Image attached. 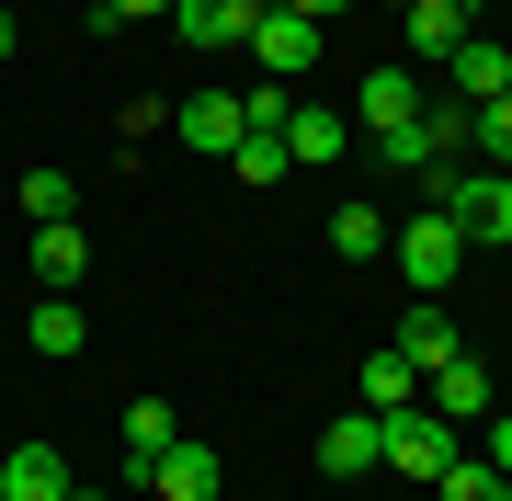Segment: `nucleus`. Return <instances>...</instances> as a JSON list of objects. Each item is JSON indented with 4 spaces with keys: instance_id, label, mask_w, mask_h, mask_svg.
Returning a JSON list of instances; mask_svg holds the SVG:
<instances>
[{
    "instance_id": "f257e3e1",
    "label": "nucleus",
    "mask_w": 512,
    "mask_h": 501,
    "mask_svg": "<svg viewBox=\"0 0 512 501\" xmlns=\"http://www.w3.org/2000/svg\"><path fill=\"white\" fill-rule=\"evenodd\" d=\"M433 183V217H456V240L467 251H490V240H512V171H421Z\"/></svg>"
},
{
    "instance_id": "f03ea898",
    "label": "nucleus",
    "mask_w": 512,
    "mask_h": 501,
    "mask_svg": "<svg viewBox=\"0 0 512 501\" xmlns=\"http://www.w3.org/2000/svg\"><path fill=\"white\" fill-rule=\"evenodd\" d=\"M387 251H399L410 297H444V285H456V262H467V240H456V217H433V205H421L410 228H387Z\"/></svg>"
},
{
    "instance_id": "7ed1b4c3",
    "label": "nucleus",
    "mask_w": 512,
    "mask_h": 501,
    "mask_svg": "<svg viewBox=\"0 0 512 501\" xmlns=\"http://www.w3.org/2000/svg\"><path fill=\"white\" fill-rule=\"evenodd\" d=\"M387 422V467H410V479H444V456H456V422H444V410H376Z\"/></svg>"
},
{
    "instance_id": "20e7f679",
    "label": "nucleus",
    "mask_w": 512,
    "mask_h": 501,
    "mask_svg": "<svg viewBox=\"0 0 512 501\" xmlns=\"http://www.w3.org/2000/svg\"><path fill=\"white\" fill-rule=\"evenodd\" d=\"M319 46H330V23H308V12H285V0H274V12L251 23V57H262V69H274V80H296V69H319Z\"/></svg>"
},
{
    "instance_id": "39448f33",
    "label": "nucleus",
    "mask_w": 512,
    "mask_h": 501,
    "mask_svg": "<svg viewBox=\"0 0 512 501\" xmlns=\"http://www.w3.org/2000/svg\"><path fill=\"white\" fill-rule=\"evenodd\" d=\"M421 410H444L456 433H478V422H490V376H478L467 353H444V365L421 376Z\"/></svg>"
},
{
    "instance_id": "423d86ee",
    "label": "nucleus",
    "mask_w": 512,
    "mask_h": 501,
    "mask_svg": "<svg viewBox=\"0 0 512 501\" xmlns=\"http://www.w3.org/2000/svg\"><path fill=\"white\" fill-rule=\"evenodd\" d=\"M365 467H387V422L376 410H342V422L319 433V479H365Z\"/></svg>"
},
{
    "instance_id": "0eeeda50",
    "label": "nucleus",
    "mask_w": 512,
    "mask_h": 501,
    "mask_svg": "<svg viewBox=\"0 0 512 501\" xmlns=\"http://www.w3.org/2000/svg\"><path fill=\"white\" fill-rule=\"evenodd\" d=\"M148 490H160V501H217L228 467H217V445H194V433H183L171 456H148Z\"/></svg>"
},
{
    "instance_id": "6e6552de",
    "label": "nucleus",
    "mask_w": 512,
    "mask_h": 501,
    "mask_svg": "<svg viewBox=\"0 0 512 501\" xmlns=\"http://www.w3.org/2000/svg\"><path fill=\"white\" fill-rule=\"evenodd\" d=\"M171 23H183V46H194V57H217V46H251L262 0H183Z\"/></svg>"
},
{
    "instance_id": "1a4fd4ad",
    "label": "nucleus",
    "mask_w": 512,
    "mask_h": 501,
    "mask_svg": "<svg viewBox=\"0 0 512 501\" xmlns=\"http://www.w3.org/2000/svg\"><path fill=\"white\" fill-rule=\"evenodd\" d=\"M80 274H92L80 217H46V228H35V285H46V297H80Z\"/></svg>"
},
{
    "instance_id": "9d476101",
    "label": "nucleus",
    "mask_w": 512,
    "mask_h": 501,
    "mask_svg": "<svg viewBox=\"0 0 512 501\" xmlns=\"http://www.w3.org/2000/svg\"><path fill=\"white\" fill-rule=\"evenodd\" d=\"M239 137H251V114H239V92H183V149H205V160H228Z\"/></svg>"
},
{
    "instance_id": "9b49d317",
    "label": "nucleus",
    "mask_w": 512,
    "mask_h": 501,
    "mask_svg": "<svg viewBox=\"0 0 512 501\" xmlns=\"http://www.w3.org/2000/svg\"><path fill=\"white\" fill-rule=\"evenodd\" d=\"M0 501H69V456L57 445H12L0 456Z\"/></svg>"
},
{
    "instance_id": "f8f14e48",
    "label": "nucleus",
    "mask_w": 512,
    "mask_h": 501,
    "mask_svg": "<svg viewBox=\"0 0 512 501\" xmlns=\"http://www.w3.org/2000/svg\"><path fill=\"white\" fill-rule=\"evenodd\" d=\"M399 35H410V69H433V57H456V46H467V12H456V0H410Z\"/></svg>"
},
{
    "instance_id": "ddd939ff",
    "label": "nucleus",
    "mask_w": 512,
    "mask_h": 501,
    "mask_svg": "<svg viewBox=\"0 0 512 501\" xmlns=\"http://www.w3.org/2000/svg\"><path fill=\"white\" fill-rule=\"evenodd\" d=\"M342 149H353V114H330V103H296L285 114V160L296 171H308V160H342Z\"/></svg>"
},
{
    "instance_id": "4468645a",
    "label": "nucleus",
    "mask_w": 512,
    "mask_h": 501,
    "mask_svg": "<svg viewBox=\"0 0 512 501\" xmlns=\"http://www.w3.org/2000/svg\"><path fill=\"white\" fill-rule=\"evenodd\" d=\"M501 92H512V46H490V35H467V46H456V103L478 114V103H501Z\"/></svg>"
},
{
    "instance_id": "2eb2a0df",
    "label": "nucleus",
    "mask_w": 512,
    "mask_h": 501,
    "mask_svg": "<svg viewBox=\"0 0 512 501\" xmlns=\"http://www.w3.org/2000/svg\"><path fill=\"white\" fill-rule=\"evenodd\" d=\"M399 353H410L421 376H433L444 353H456V319H444V297H410V319H399Z\"/></svg>"
},
{
    "instance_id": "dca6fc26",
    "label": "nucleus",
    "mask_w": 512,
    "mask_h": 501,
    "mask_svg": "<svg viewBox=\"0 0 512 501\" xmlns=\"http://www.w3.org/2000/svg\"><path fill=\"white\" fill-rule=\"evenodd\" d=\"M183 445V422H171V399H126V467L148 479V456H171Z\"/></svg>"
},
{
    "instance_id": "f3484780",
    "label": "nucleus",
    "mask_w": 512,
    "mask_h": 501,
    "mask_svg": "<svg viewBox=\"0 0 512 501\" xmlns=\"http://www.w3.org/2000/svg\"><path fill=\"white\" fill-rule=\"evenodd\" d=\"M410 114H421V80H410V69H365V137L410 126Z\"/></svg>"
},
{
    "instance_id": "a211bd4d",
    "label": "nucleus",
    "mask_w": 512,
    "mask_h": 501,
    "mask_svg": "<svg viewBox=\"0 0 512 501\" xmlns=\"http://www.w3.org/2000/svg\"><path fill=\"white\" fill-rule=\"evenodd\" d=\"M410 399H421V365H410V353L399 342L365 353V410H410Z\"/></svg>"
},
{
    "instance_id": "6ab92c4d",
    "label": "nucleus",
    "mask_w": 512,
    "mask_h": 501,
    "mask_svg": "<svg viewBox=\"0 0 512 501\" xmlns=\"http://www.w3.org/2000/svg\"><path fill=\"white\" fill-rule=\"evenodd\" d=\"M228 171H239V183H285V126H251V137H239V149H228Z\"/></svg>"
},
{
    "instance_id": "aec40b11",
    "label": "nucleus",
    "mask_w": 512,
    "mask_h": 501,
    "mask_svg": "<svg viewBox=\"0 0 512 501\" xmlns=\"http://www.w3.org/2000/svg\"><path fill=\"white\" fill-rule=\"evenodd\" d=\"M330 251H342V262H376L387 251V217H376V205H342V217H330Z\"/></svg>"
},
{
    "instance_id": "412c9836",
    "label": "nucleus",
    "mask_w": 512,
    "mask_h": 501,
    "mask_svg": "<svg viewBox=\"0 0 512 501\" xmlns=\"http://www.w3.org/2000/svg\"><path fill=\"white\" fill-rule=\"evenodd\" d=\"M23 217H80V183H69V171H23Z\"/></svg>"
},
{
    "instance_id": "4be33fe9",
    "label": "nucleus",
    "mask_w": 512,
    "mask_h": 501,
    "mask_svg": "<svg viewBox=\"0 0 512 501\" xmlns=\"http://www.w3.org/2000/svg\"><path fill=\"white\" fill-rule=\"evenodd\" d=\"M23 342H35V353H80V297H46V308H35V331H23Z\"/></svg>"
},
{
    "instance_id": "5701e85b",
    "label": "nucleus",
    "mask_w": 512,
    "mask_h": 501,
    "mask_svg": "<svg viewBox=\"0 0 512 501\" xmlns=\"http://www.w3.org/2000/svg\"><path fill=\"white\" fill-rule=\"evenodd\" d=\"M467 149H478V160H512V92L467 114Z\"/></svg>"
},
{
    "instance_id": "b1692460",
    "label": "nucleus",
    "mask_w": 512,
    "mask_h": 501,
    "mask_svg": "<svg viewBox=\"0 0 512 501\" xmlns=\"http://www.w3.org/2000/svg\"><path fill=\"white\" fill-rule=\"evenodd\" d=\"M444 501H501V467H478V456H444Z\"/></svg>"
},
{
    "instance_id": "393cba45",
    "label": "nucleus",
    "mask_w": 512,
    "mask_h": 501,
    "mask_svg": "<svg viewBox=\"0 0 512 501\" xmlns=\"http://www.w3.org/2000/svg\"><path fill=\"white\" fill-rule=\"evenodd\" d=\"M478 433H490V467H512V410H490Z\"/></svg>"
},
{
    "instance_id": "a878e982",
    "label": "nucleus",
    "mask_w": 512,
    "mask_h": 501,
    "mask_svg": "<svg viewBox=\"0 0 512 501\" xmlns=\"http://www.w3.org/2000/svg\"><path fill=\"white\" fill-rule=\"evenodd\" d=\"M114 23H148V12H183V0H103Z\"/></svg>"
},
{
    "instance_id": "bb28decb",
    "label": "nucleus",
    "mask_w": 512,
    "mask_h": 501,
    "mask_svg": "<svg viewBox=\"0 0 512 501\" xmlns=\"http://www.w3.org/2000/svg\"><path fill=\"white\" fill-rule=\"evenodd\" d=\"M285 12H308V23H342V12H353V0H285Z\"/></svg>"
},
{
    "instance_id": "cd10ccee",
    "label": "nucleus",
    "mask_w": 512,
    "mask_h": 501,
    "mask_svg": "<svg viewBox=\"0 0 512 501\" xmlns=\"http://www.w3.org/2000/svg\"><path fill=\"white\" fill-rule=\"evenodd\" d=\"M69 501H114V490H80V479H69Z\"/></svg>"
},
{
    "instance_id": "c85d7f7f",
    "label": "nucleus",
    "mask_w": 512,
    "mask_h": 501,
    "mask_svg": "<svg viewBox=\"0 0 512 501\" xmlns=\"http://www.w3.org/2000/svg\"><path fill=\"white\" fill-rule=\"evenodd\" d=\"M0 57H12V12H0Z\"/></svg>"
},
{
    "instance_id": "c756f323",
    "label": "nucleus",
    "mask_w": 512,
    "mask_h": 501,
    "mask_svg": "<svg viewBox=\"0 0 512 501\" xmlns=\"http://www.w3.org/2000/svg\"><path fill=\"white\" fill-rule=\"evenodd\" d=\"M456 12H490V0H456Z\"/></svg>"
},
{
    "instance_id": "7c9ffc66",
    "label": "nucleus",
    "mask_w": 512,
    "mask_h": 501,
    "mask_svg": "<svg viewBox=\"0 0 512 501\" xmlns=\"http://www.w3.org/2000/svg\"><path fill=\"white\" fill-rule=\"evenodd\" d=\"M501 501H512V467H501Z\"/></svg>"
},
{
    "instance_id": "2f4dec72",
    "label": "nucleus",
    "mask_w": 512,
    "mask_h": 501,
    "mask_svg": "<svg viewBox=\"0 0 512 501\" xmlns=\"http://www.w3.org/2000/svg\"><path fill=\"white\" fill-rule=\"evenodd\" d=\"M387 12H410V0H387Z\"/></svg>"
}]
</instances>
